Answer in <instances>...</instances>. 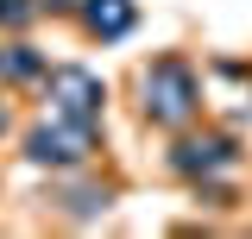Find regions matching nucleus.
<instances>
[{
	"label": "nucleus",
	"mask_w": 252,
	"mask_h": 239,
	"mask_svg": "<svg viewBox=\"0 0 252 239\" xmlns=\"http://www.w3.org/2000/svg\"><path fill=\"white\" fill-rule=\"evenodd\" d=\"M195 107V76H189V63L164 57L152 63V76H145V114L152 120H183Z\"/></svg>",
	"instance_id": "f257e3e1"
},
{
	"label": "nucleus",
	"mask_w": 252,
	"mask_h": 239,
	"mask_svg": "<svg viewBox=\"0 0 252 239\" xmlns=\"http://www.w3.org/2000/svg\"><path fill=\"white\" fill-rule=\"evenodd\" d=\"M0 13H6V19H19V13H26V6H19V0H0Z\"/></svg>",
	"instance_id": "423d86ee"
},
{
	"label": "nucleus",
	"mask_w": 252,
	"mask_h": 239,
	"mask_svg": "<svg viewBox=\"0 0 252 239\" xmlns=\"http://www.w3.org/2000/svg\"><path fill=\"white\" fill-rule=\"evenodd\" d=\"M89 151V126H76V132H38L32 139V157L38 164H76Z\"/></svg>",
	"instance_id": "7ed1b4c3"
},
{
	"label": "nucleus",
	"mask_w": 252,
	"mask_h": 239,
	"mask_svg": "<svg viewBox=\"0 0 252 239\" xmlns=\"http://www.w3.org/2000/svg\"><path fill=\"white\" fill-rule=\"evenodd\" d=\"M51 101H57V114L69 120V126H89V120L101 114V82L82 76V69H57V76H51Z\"/></svg>",
	"instance_id": "f03ea898"
},
{
	"label": "nucleus",
	"mask_w": 252,
	"mask_h": 239,
	"mask_svg": "<svg viewBox=\"0 0 252 239\" xmlns=\"http://www.w3.org/2000/svg\"><path fill=\"white\" fill-rule=\"evenodd\" d=\"M89 26L107 31V38H120V31L132 26V6H126V0H94V6H89Z\"/></svg>",
	"instance_id": "20e7f679"
},
{
	"label": "nucleus",
	"mask_w": 252,
	"mask_h": 239,
	"mask_svg": "<svg viewBox=\"0 0 252 239\" xmlns=\"http://www.w3.org/2000/svg\"><path fill=\"white\" fill-rule=\"evenodd\" d=\"M0 76L6 82H26V76H38V57H32L26 44H13V51H0Z\"/></svg>",
	"instance_id": "39448f33"
},
{
	"label": "nucleus",
	"mask_w": 252,
	"mask_h": 239,
	"mask_svg": "<svg viewBox=\"0 0 252 239\" xmlns=\"http://www.w3.org/2000/svg\"><path fill=\"white\" fill-rule=\"evenodd\" d=\"M0 126H6V107H0Z\"/></svg>",
	"instance_id": "0eeeda50"
}]
</instances>
